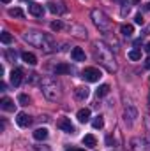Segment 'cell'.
I'll return each instance as SVG.
<instances>
[{
	"label": "cell",
	"instance_id": "obj_1",
	"mask_svg": "<svg viewBox=\"0 0 150 151\" xmlns=\"http://www.w3.org/2000/svg\"><path fill=\"white\" fill-rule=\"evenodd\" d=\"M94 56L108 72H115L117 70V63H115L111 49L108 46H104L103 42H95L94 44Z\"/></svg>",
	"mask_w": 150,
	"mask_h": 151
},
{
	"label": "cell",
	"instance_id": "obj_2",
	"mask_svg": "<svg viewBox=\"0 0 150 151\" xmlns=\"http://www.w3.org/2000/svg\"><path fill=\"white\" fill-rule=\"evenodd\" d=\"M25 40H27L28 44H32V46L39 47V49L46 51V53H51V51L55 49V42H53V39L50 37V35H46V34L36 32V30L27 32V34H25Z\"/></svg>",
	"mask_w": 150,
	"mask_h": 151
},
{
	"label": "cell",
	"instance_id": "obj_3",
	"mask_svg": "<svg viewBox=\"0 0 150 151\" xmlns=\"http://www.w3.org/2000/svg\"><path fill=\"white\" fill-rule=\"evenodd\" d=\"M92 21H94L95 27H97L99 30H103V32H106V30L111 28V19H110L101 9H94V11H92Z\"/></svg>",
	"mask_w": 150,
	"mask_h": 151
},
{
	"label": "cell",
	"instance_id": "obj_4",
	"mask_svg": "<svg viewBox=\"0 0 150 151\" xmlns=\"http://www.w3.org/2000/svg\"><path fill=\"white\" fill-rule=\"evenodd\" d=\"M42 93H44L50 100L58 99V88H57V84H55L51 79H44V81H42Z\"/></svg>",
	"mask_w": 150,
	"mask_h": 151
},
{
	"label": "cell",
	"instance_id": "obj_5",
	"mask_svg": "<svg viewBox=\"0 0 150 151\" xmlns=\"http://www.w3.org/2000/svg\"><path fill=\"white\" fill-rule=\"evenodd\" d=\"M101 70L99 69H95V67H87L83 72H81V77L85 79V81H88V83H95V81H99L101 79Z\"/></svg>",
	"mask_w": 150,
	"mask_h": 151
},
{
	"label": "cell",
	"instance_id": "obj_6",
	"mask_svg": "<svg viewBox=\"0 0 150 151\" xmlns=\"http://www.w3.org/2000/svg\"><path fill=\"white\" fill-rule=\"evenodd\" d=\"M131 151H150V142H147L143 137H134L131 141Z\"/></svg>",
	"mask_w": 150,
	"mask_h": 151
},
{
	"label": "cell",
	"instance_id": "obj_7",
	"mask_svg": "<svg viewBox=\"0 0 150 151\" xmlns=\"http://www.w3.org/2000/svg\"><path fill=\"white\" fill-rule=\"evenodd\" d=\"M57 125H58V128L64 130L66 134H73V132H74V127H73V123H71L69 118H60Z\"/></svg>",
	"mask_w": 150,
	"mask_h": 151
},
{
	"label": "cell",
	"instance_id": "obj_8",
	"mask_svg": "<svg viewBox=\"0 0 150 151\" xmlns=\"http://www.w3.org/2000/svg\"><path fill=\"white\" fill-rule=\"evenodd\" d=\"M21 81H23V69H14L11 72V83H12V86H20Z\"/></svg>",
	"mask_w": 150,
	"mask_h": 151
},
{
	"label": "cell",
	"instance_id": "obj_9",
	"mask_svg": "<svg viewBox=\"0 0 150 151\" xmlns=\"http://www.w3.org/2000/svg\"><path fill=\"white\" fill-rule=\"evenodd\" d=\"M28 12L32 16H36V18H42L44 16V7L41 4H30L28 5Z\"/></svg>",
	"mask_w": 150,
	"mask_h": 151
},
{
	"label": "cell",
	"instance_id": "obj_10",
	"mask_svg": "<svg viewBox=\"0 0 150 151\" xmlns=\"http://www.w3.org/2000/svg\"><path fill=\"white\" fill-rule=\"evenodd\" d=\"M16 123L20 125V127H28L30 123H32V118L28 116V114H25V113H18V116H16Z\"/></svg>",
	"mask_w": 150,
	"mask_h": 151
},
{
	"label": "cell",
	"instance_id": "obj_11",
	"mask_svg": "<svg viewBox=\"0 0 150 151\" xmlns=\"http://www.w3.org/2000/svg\"><path fill=\"white\" fill-rule=\"evenodd\" d=\"M0 107H2V111H14V107H16V104L9 99V97H4L2 100H0Z\"/></svg>",
	"mask_w": 150,
	"mask_h": 151
},
{
	"label": "cell",
	"instance_id": "obj_12",
	"mask_svg": "<svg viewBox=\"0 0 150 151\" xmlns=\"http://www.w3.org/2000/svg\"><path fill=\"white\" fill-rule=\"evenodd\" d=\"M21 58H23V62H25V63H28V65H36V63H37V58H36V55H34V53L23 51V53H21Z\"/></svg>",
	"mask_w": 150,
	"mask_h": 151
},
{
	"label": "cell",
	"instance_id": "obj_13",
	"mask_svg": "<svg viewBox=\"0 0 150 151\" xmlns=\"http://www.w3.org/2000/svg\"><path fill=\"white\" fill-rule=\"evenodd\" d=\"M71 56H73V60H76V62H85V51L81 47H74L71 51Z\"/></svg>",
	"mask_w": 150,
	"mask_h": 151
},
{
	"label": "cell",
	"instance_id": "obj_14",
	"mask_svg": "<svg viewBox=\"0 0 150 151\" xmlns=\"http://www.w3.org/2000/svg\"><path fill=\"white\" fill-rule=\"evenodd\" d=\"M78 121L79 123H87V121H90V109H79L78 111Z\"/></svg>",
	"mask_w": 150,
	"mask_h": 151
},
{
	"label": "cell",
	"instance_id": "obj_15",
	"mask_svg": "<svg viewBox=\"0 0 150 151\" xmlns=\"http://www.w3.org/2000/svg\"><path fill=\"white\" fill-rule=\"evenodd\" d=\"M74 95H76V99L85 100V99L88 97V88H85V86H78V88L74 90Z\"/></svg>",
	"mask_w": 150,
	"mask_h": 151
},
{
	"label": "cell",
	"instance_id": "obj_16",
	"mask_svg": "<svg viewBox=\"0 0 150 151\" xmlns=\"http://www.w3.org/2000/svg\"><path fill=\"white\" fill-rule=\"evenodd\" d=\"M71 72V65H67V63H58L57 67H55V74L60 76V74H69Z\"/></svg>",
	"mask_w": 150,
	"mask_h": 151
},
{
	"label": "cell",
	"instance_id": "obj_17",
	"mask_svg": "<svg viewBox=\"0 0 150 151\" xmlns=\"http://www.w3.org/2000/svg\"><path fill=\"white\" fill-rule=\"evenodd\" d=\"M120 32H122L124 37H131V35L134 34V27L129 25V23H127V25H122V27H120Z\"/></svg>",
	"mask_w": 150,
	"mask_h": 151
},
{
	"label": "cell",
	"instance_id": "obj_18",
	"mask_svg": "<svg viewBox=\"0 0 150 151\" xmlns=\"http://www.w3.org/2000/svg\"><path fill=\"white\" fill-rule=\"evenodd\" d=\"M48 137V130L46 128H37L36 132H34V139L36 141H44Z\"/></svg>",
	"mask_w": 150,
	"mask_h": 151
},
{
	"label": "cell",
	"instance_id": "obj_19",
	"mask_svg": "<svg viewBox=\"0 0 150 151\" xmlns=\"http://www.w3.org/2000/svg\"><path fill=\"white\" fill-rule=\"evenodd\" d=\"M83 144H85V146H88V148H95L97 141H95V137H94V135H90V134H88V135H85V137H83Z\"/></svg>",
	"mask_w": 150,
	"mask_h": 151
},
{
	"label": "cell",
	"instance_id": "obj_20",
	"mask_svg": "<svg viewBox=\"0 0 150 151\" xmlns=\"http://www.w3.org/2000/svg\"><path fill=\"white\" fill-rule=\"evenodd\" d=\"M50 11L53 14H62V12H66V7H62L60 4H50Z\"/></svg>",
	"mask_w": 150,
	"mask_h": 151
},
{
	"label": "cell",
	"instance_id": "obj_21",
	"mask_svg": "<svg viewBox=\"0 0 150 151\" xmlns=\"http://www.w3.org/2000/svg\"><path fill=\"white\" fill-rule=\"evenodd\" d=\"M9 16L11 18H23L25 14H23V11L20 7H14V9H9Z\"/></svg>",
	"mask_w": 150,
	"mask_h": 151
},
{
	"label": "cell",
	"instance_id": "obj_22",
	"mask_svg": "<svg viewBox=\"0 0 150 151\" xmlns=\"http://www.w3.org/2000/svg\"><path fill=\"white\" fill-rule=\"evenodd\" d=\"M108 93H110V84H101L97 88V97H104Z\"/></svg>",
	"mask_w": 150,
	"mask_h": 151
},
{
	"label": "cell",
	"instance_id": "obj_23",
	"mask_svg": "<svg viewBox=\"0 0 150 151\" xmlns=\"http://www.w3.org/2000/svg\"><path fill=\"white\" fill-rule=\"evenodd\" d=\"M92 127H94V128H103V127H104V119H103V116H97V118L92 121Z\"/></svg>",
	"mask_w": 150,
	"mask_h": 151
},
{
	"label": "cell",
	"instance_id": "obj_24",
	"mask_svg": "<svg viewBox=\"0 0 150 151\" xmlns=\"http://www.w3.org/2000/svg\"><path fill=\"white\" fill-rule=\"evenodd\" d=\"M0 39H2V42H4V44H11V42H12V35H11L9 32H2Z\"/></svg>",
	"mask_w": 150,
	"mask_h": 151
},
{
	"label": "cell",
	"instance_id": "obj_25",
	"mask_svg": "<svg viewBox=\"0 0 150 151\" xmlns=\"http://www.w3.org/2000/svg\"><path fill=\"white\" fill-rule=\"evenodd\" d=\"M129 58H131V60H140V58H141V51H138V49L129 51Z\"/></svg>",
	"mask_w": 150,
	"mask_h": 151
},
{
	"label": "cell",
	"instance_id": "obj_26",
	"mask_svg": "<svg viewBox=\"0 0 150 151\" xmlns=\"http://www.w3.org/2000/svg\"><path fill=\"white\" fill-rule=\"evenodd\" d=\"M18 102H20L21 106H28V102H30V99H28V95H25V93H21V95L18 97Z\"/></svg>",
	"mask_w": 150,
	"mask_h": 151
},
{
	"label": "cell",
	"instance_id": "obj_27",
	"mask_svg": "<svg viewBox=\"0 0 150 151\" xmlns=\"http://www.w3.org/2000/svg\"><path fill=\"white\" fill-rule=\"evenodd\" d=\"M5 58H7L9 62H14V60H16V51H12V49H7V51H5Z\"/></svg>",
	"mask_w": 150,
	"mask_h": 151
},
{
	"label": "cell",
	"instance_id": "obj_28",
	"mask_svg": "<svg viewBox=\"0 0 150 151\" xmlns=\"http://www.w3.org/2000/svg\"><path fill=\"white\" fill-rule=\"evenodd\" d=\"M127 116H129V123H133L134 118H136V111H134V109H127V111H125V118H127Z\"/></svg>",
	"mask_w": 150,
	"mask_h": 151
},
{
	"label": "cell",
	"instance_id": "obj_29",
	"mask_svg": "<svg viewBox=\"0 0 150 151\" xmlns=\"http://www.w3.org/2000/svg\"><path fill=\"white\" fill-rule=\"evenodd\" d=\"M60 28H62V23H60V21H53V23H51V30L57 32V30H60Z\"/></svg>",
	"mask_w": 150,
	"mask_h": 151
},
{
	"label": "cell",
	"instance_id": "obj_30",
	"mask_svg": "<svg viewBox=\"0 0 150 151\" xmlns=\"http://www.w3.org/2000/svg\"><path fill=\"white\" fill-rule=\"evenodd\" d=\"M134 21H136L138 25H143V21H145V19H143V16H141V12H138V14H136V18H134Z\"/></svg>",
	"mask_w": 150,
	"mask_h": 151
},
{
	"label": "cell",
	"instance_id": "obj_31",
	"mask_svg": "<svg viewBox=\"0 0 150 151\" xmlns=\"http://www.w3.org/2000/svg\"><path fill=\"white\" fill-rule=\"evenodd\" d=\"M145 67H147V69H150V56L145 60Z\"/></svg>",
	"mask_w": 150,
	"mask_h": 151
},
{
	"label": "cell",
	"instance_id": "obj_32",
	"mask_svg": "<svg viewBox=\"0 0 150 151\" xmlns=\"http://www.w3.org/2000/svg\"><path fill=\"white\" fill-rule=\"evenodd\" d=\"M66 151H85V150H79V148H69V150H66Z\"/></svg>",
	"mask_w": 150,
	"mask_h": 151
},
{
	"label": "cell",
	"instance_id": "obj_33",
	"mask_svg": "<svg viewBox=\"0 0 150 151\" xmlns=\"http://www.w3.org/2000/svg\"><path fill=\"white\" fill-rule=\"evenodd\" d=\"M145 49H147V53H150V42H147V46H145Z\"/></svg>",
	"mask_w": 150,
	"mask_h": 151
},
{
	"label": "cell",
	"instance_id": "obj_34",
	"mask_svg": "<svg viewBox=\"0 0 150 151\" xmlns=\"http://www.w3.org/2000/svg\"><path fill=\"white\" fill-rule=\"evenodd\" d=\"M145 9H147V11H150V2L147 4V7H145Z\"/></svg>",
	"mask_w": 150,
	"mask_h": 151
},
{
	"label": "cell",
	"instance_id": "obj_35",
	"mask_svg": "<svg viewBox=\"0 0 150 151\" xmlns=\"http://www.w3.org/2000/svg\"><path fill=\"white\" fill-rule=\"evenodd\" d=\"M133 4H140V0H133Z\"/></svg>",
	"mask_w": 150,
	"mask_h": 151
},
{
	"label": "cell",
	"instance_id": "obj_36",
	"mask_svg": "<svg viewBox=\"0 0 150 151\" xmlns=\"http://www.w3.org/2000/svg\"><path fill=\"white\" fill-rule=\"evenodd\" d=\"M2 2H4V4H9V2H11V0H2Z\"/></svg>",
	"mask_w": 150,
	"mask_h": 151
},
{
	"label": "cell",
	"instance_id": "obj_37",
	"mask_svg": "<svg viewBox=\"0 0 150 151\" xmlns=\"http://www.w3.org/2000/svg\"><path fill=\"white\" fill-rule=\"evenodd\" d=\"M149 107H150V95H149Z\"/></svg>",
	"mask_w": 150,
	"mask_h": 151
}]
</instances>
